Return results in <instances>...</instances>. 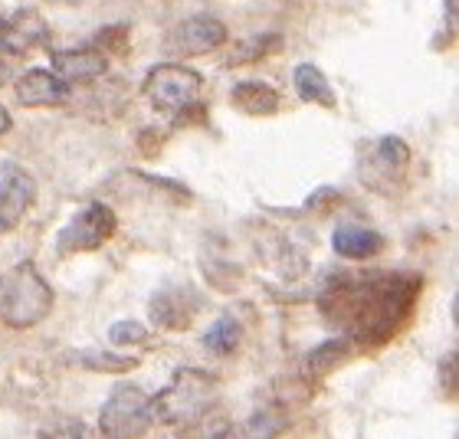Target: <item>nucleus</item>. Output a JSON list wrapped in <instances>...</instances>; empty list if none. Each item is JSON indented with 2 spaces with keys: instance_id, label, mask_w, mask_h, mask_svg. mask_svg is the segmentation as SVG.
I'll list each match as a JSON object with an SVG mask.
<instances>
[{
  "instance_id": "423d86ee",
  "label": "nucleus",
  "mask_w": 459,
  "mask_h": 439,
  "mask_svg": "<svg viewBox=\"0 0 459 439\" xmlns=\"http://www.w3.org/2000/svg\"><path fill=\"white\" fill-rule=\"evenodd\" d=\"M154 426L152 397L138 383H115L108 400L99 413V436L102 439H142Z\"/></svg>"
},
{
  "instance_id": "20e7f679",
  "label": "nucleus",
  "mask_w": 459,
  "mask_h": 439,
  "mask_svg": "<svg viewBox=\"0 0 459 439\" xmlns=\"http://www.w3.org/2000/svg\"><path fill=\"white\" fill-rule=\"evenodd\" d=\"M144 99L154 106V112L168 115L174 122H194L204 118V79L201 73L181 66V63H161L144 76Z\"/></svg>"
},
{
  "instance_id": "39448f33",
  "label": "nucleus",
  "mask_w": 459,
  "mask_h": 439,
  "mask_svg": "<svg viewBox=\"0 0 459 439\" xmlns=\"http://www.w3.org/2000/svg\"><path fill=\"white\" fill-rule=\"evenodd\" d=\"M411 148L397 134H381L374 142L361 144L358 151V177L368 191L391 197L407 184L411 174Z\"/></svg>"
},
{
  "instance_id": "0eeeda50",
  "label": "nucleus",
  "mask_w": 459,
  "mask_h": 439,
  "mask_svg": "<svg viewBox=\"0 0 459 439\" xmlns=\"http://www.w3.org/2000/svg\"><path fill=\"white\" fill-rule=\"evenodd\" d=\"M115 227H118V220H115V211L106 207V203H89L76 217L69 220L66 227L59 229L56 237V253L59 256H76V253H92L99 249L102 243L115 237Z\"/></svg>"
},
{
  "instance_id": "9d476101",
  "label": "nucleus",
  "mask_w": 459,
  "mask_h": 439,
  "mask_svg": "<svg viewBox=\"0 0 459 439\" xmlns=\"http://www.w3.org/2000/svg\"><path fill=\"white\" fill-rule=\"evenodd\" d=\"M43 47H49V23L39 10H13L7 20H0V53L4 56H27Z\"/></svg>"
},
{
  "instance_id": "f3484780",
  "label": "nucleus",
  "mask_w": 459,
  "mask_h": 439,
  "mask_svg": "<svg viewBox=\"0 0 459 439\" xmlns=\"http://www.w3.org/2000/svg\"><path fill=\"white\" fill-rule=\"evenodd\" d=\"M354 348L344 338H332V341L325 344H318L316 351L308 354V361H306V374L312 377V381H318V377H325V374H332L338 367V364L351 354Z\"/></svg>"
},
{
  "instance_id": "a878e982",
  "label": "nucleus",
  "mask_w": 459,
  "mask_h": 439,
  "mask_svg": "<svg viewBox=\"0 0 459 439\" xmlns=\"http://www.w3.org/2000/svg\"><path fill=\"white\" fill-rule=\"evenodd\" d=\"M446 17H450V27H456V0H446Z\"/></svg>"
},
{
  "instance_id": "7ed1b4c3",
  "label": "nucleus",
  "mask_w": 459,
  "mask_h": 439,
  "mask_svg": "<svg viewBox=\"0 0 459 439\" xmlns=\"http://www.w3.org/2000/svg\"><path fill=\"white\" fill-rule=\"evenodd\" d=\"M53 288L33 263H17L0 276V322L10 328H33L49 315Z\"/></svg>"
},
{
  "instance_id": "412c9836",
  "label": "nucleus",
  "mask_w": 459,
  "mask_h": 439,
  "mask_svg": "<svg viewBox=\"0 0 459 439\" xmlns=\"http://www.w3.org/2000/svg\"><path fill=\"white\" fill-rule=\"evenodd\" d=\"M148 328L142 325V322H115L112 328H108V341L115 344V348H128V344H148Z\"/></svg>"
},
{
  "instance_id": "4be33fe9",
  "label": "nucleus",
  "mask_w": 459,
  "mask_h": 439,
  "mask_svg": "<svg viewBox=\"0 0 459 439\" xmlns=\"http://www.w3.org/2000/svg\"><path fill=\"white\" fill-rule=\"evenodd\" d=\"M128 43H132V30L125 27V23H112L108 30L99 33V49L102 53H125Z\"/></svg>"
},
{
  "instance_id": "2eb2a0df",
  "label": "nucleus",
  "mask_w": 459,
  "mask_h": 439,
  "mask_svg": "<svg viewBox=\"0 0 459 439\" xmlns=\"http://www.w3.org/2000/svg\"><path fill=\"white\" fill-rule=\"evenodd\" d=\"M230 102L233 108H239L243 115H253V118H266V115H276L282 99L273 86L266 82H256V79H247V82H237L233 92H230Z\"/></svg>"
},
{
  "instance_id": "1a4fd4ad",
  "label": "nucleus",
  "mask_w": 459,
  "mask_h": 439,
  "mask_svg": "<svg viewBox=\"0 0 459 439\" xmlns=\"http://www.w3.org/2000/svg\"><path fill=\"white\" fill-rule=\"evenodd\" d=\"M37 201V177L17 161L0 164V237L13 233Z\"/></svg>"
},
{
  "instance_id": "a211bd4d",
  "label": "nucleus",
  "mask_w": 459,
  "mask_h": 439,
  "mask_svg": "<svg viewBox=\"0 0 459 439\" xmlns=\"http://www.w3.org/2000/svg\"><path fill=\"white\" fill-rule=\"evenodd\" d=\"M282 47V37L279 33H263V37L243 39L233 47V53L227 56V66H247V63H259V59L273 56L276 49Z\"/></svg>"
},
{
  "instance_id": "f03ea898",
  "label": "nucleus",
  "mask_w": 459,
  "mask_h": 439,
  "mask_svg": "<svg viewBox=\"0 0 459 439\" xmlns=\"http://www.w3.org/2000/svg\"><path fill=\"white\" fill-rule=\"evenodd\" d=\"M221 400V383L217 377L197 367H184L174 374V381L161 393L152 397V417L168 426H194L207 420Z\"/></svg>"
},
{
  "instance_id": "f8f14e48",
  "label": "nucleus",
  "mask_w": 459,
  "mask_h": 439,
  "mask_svg": "<svg viewBox=\"0 0 459 439\" xmlns=\"http://www.w3.org/2000/svg\"><path fill=\"white\" fill-rule=\"evenodd\" d=\"M148 308H152V322L161 331H187L201 308V298L191 288H161Z\"/></svg>"
},
{
  "instance_id": "393cba45",
  "label": "nucleus",
  "mask_w": 459,
  "mask_h": 439,
  "mask_svg": "<svg viewBox=\"0 0 459 439\" xmlns=\"http://www.w3.org/2000/svg\"><path fill=\"white\" fill-rule=\"evenodd\" d=\"M10 125H13V122H10V112H7L4 106H0V134H7V132H10Z\"/></svg>"
},
{
  "instance_id": "4468645a",
  "label": "nucleus",
  "mask_w": 459,
  "mask_h": 439,
  "mask_svg": "<svg viewBox=\"0 0 459 439\" xmlns=\"http://www.w3.org/2000/svg\"><path fill=\"white\" fill-rule=\"evenodd\" d=\"M384 246H387V239L377 233V229H368V227H338L335 237H332V249H335L342 259H354V263H364V259H374L381 256Z\"/></svg>"
},
{
  "instance_id": "9b49d317",
  "label": "nucleus",
  "mask_w": 459,
  "mask_h": 439,
  "mask_svg": "<svg viewBox=\"0 0 459 439\" xmlns=\"http://www.w3.org/2000/svg\"><path fill=\"white\" fill-rule=\"evenodd\" d=\"M53 73H56L69 89L96 82L99 76H106L108 59L99 47H79V49H53Z\"/></svg>"
},
{
  "instance_id": "5701e85b",
  "label": "nucleus",
  "mask_w": 459,
  "mask_h": 439,
  "mask_svg": "<svg viewBox=\"0 0 459 439\" xmlns=\"http://www.w3.org/2000/svg\"><path fill=\"white\" fill-rule=\"evenodd\" d=\"M82 361L89 364V367H96V371H132L134 357H115V354H86Z\"/></svg>"
},
{
  "instance_id": "6e6552de",
  "label": "nucleus",
  "mask_w": 459,
  "mask_h": 439,
  "mask_svg": "<svg viewBox=\"0 0 459 439\" xmlns=\"http://www.w3.org/2000/svg\"><path fill=\"white\" fill-rule=\"evenodd\" d=\"M227 27L223 20L211 17V13H194L187 20H178L168 33H164V53L174 59H191L204 56V53H213L227 43Z\"/></svg>"
},
{
  "instance_id": "aec40b11",
  "label": "nucleus",
  "mask_w": 459,
  "mask_h": 439,
  "mask_svg": "<svg viewBox=\"0 0 459 439\" xmlns=\"http://www.w3.org/2000/svg\"><path fill=\"white\" fill-rule=\"evenodd\" d=\"M168 439H243L239 436L230 423H223V420H201V423H194V426H184L178 436H168Z\"/></svg>"
},
{
  "instance_id": "ddd939ff",
  "label": "nucleus",
  "mask_w": 459,
  "mask_h": 439,
  "mask_svg": "<svg viewBox=\"0 0 459 439\" xmlns=\"http://www.w3.org/2000/svg\"><path fill=\"white\" fill-rule=\"evenodd\" d=\"M13 92H17L20 106L53 108V106H66L73 89H69L56 73H49V69H30V73H23V76L17 79Z\"/></svg>"
},
{
  "instance_id": "f257e3e1",
  "label": "nucleus",
  "mask_w": 459,
  "mask_h": 439,
  "mask_svg": "<svg viewBox=\"0 0 459 439\" xmlns=\"http://www.w3.org/2000/svg\"><path fill=\"white\" fill-rule=\"evenodd\" d=\"M420 276L407 272H344L322 288L318 308L342 338L358 348H381L411 322Z\"/></svg>"
},
{
  "instance_id": "dca6fc26",
  "label": "nucleus",
  "mask_w": 459,
  "mask_h": 439,
  "mask_svg": "<svg viewBox=\"0 0 459 439\" xmlns=\"http://www.w3.org/2000/svg\"><path fill=\"white\" fill-rule=\"evenodd\" d=\"M292 82H296V92L302 102H312V106L322 108H338V96L332 82L325 79V73L312 63H299L296 73H292Z\"/></svg>"
},
{
  "instance_id": "bb28decb",
  "label": "nucleus",
  "mask_w": 459,
  "mask_h": 439,
  "mask_svg": "<svg viewBox=\"0 0 459 439\" xmlns=\"http://www.w3.org/2000/svg\"><path fill=\"white\" fill-rule=\"evenodd\" d=\"M59 4H79V0H59Z\"/></svg>"
},
{
  "instance_id": "b1692460",
  "label": "nucleus",
  "mask_w": 459,
  "mask_h": 439,
  "mask_svg": "<svg viewBox=\"0 0 459 439\" xmlns=\"http://www.w3.org/2000/svg\"><path fill=\"white\" fill-rule=\"evenodd\" d=\"M47 439H96L82 420H59L53 430H47Z\"/></svg>"
},
{
  "instance_id": "6ab92c4d",
  "label": "nucleus",
  "mask_w": 459,
  "mask_h": 439,
  "mask_svg": "<svg viewBox=\"0 0 459 439\" xmlns=\"http://www.w3.org/2000/svg\"><path fill=\"white\" fill-rule=\"evenodd\" d=\"M239 338H243V328H239L237 318H217L211 325V331L204 334V344L211 348L213 354H233L239 348Z\"/></svg>"
}]
</instances>
